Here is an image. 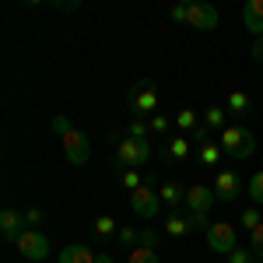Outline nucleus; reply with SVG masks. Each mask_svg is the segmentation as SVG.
Instances as JSON below:
<instances>
[{"label": "nucleus", "instance_id": "1", "mask_svg": "<svg viewBox=\"0 0 263 263\" xmlns=\"http://www.w3.org/2000/svg\"><path fill=\"white\" fill-rule=\"evenodd\" d=\"M53 130L60 134V144H63L67 162L78 165V168H81V165H88V158H91V144H88V137H84L81 130L67 120V116H53Z\"/></svg>", "mask_w": 263, "mask_h": 263}, {"label": "nucleus", "instance_id": "2", "mask_svg": "<svg viewBox=\"0 0 263 263\" xmlns=\"http://www.w3.org/2000/svg\"><path fill=\"white\" fill-rule=\"evenodd\" d=\"M218 144H221L224 155L235 158V162H246V158L256 155V134L246 130V126H239V123H228L221 130V137H218Z\"/></svg>", "mask_w": 263, "mask_h": 263}, {"label": "nucleus", "instance_id": "3", "mask_svg": "<svg viewBox=\"0 0 263 263\" xmlns=\"http://www.w3.org/2000/svg\"><path fill=\"white\" fill-rule=\"evenodd\" d=\"M214 203H218V197H214L211 186H203V182L186 186V211H190L193 228H200V232L211 228V207H214Z\"/></svg>", "mask_w": 263, "mask_h": 263}, {"label": "nucleus", "instance_id": "4", "mask_svg": "<svg viewBox=\"0 0 263 263\" xmlns=\"http://www.w3.org/2000/svg\"><path fill=\"white\" fill-rule=\"evenodd\" d=\"M126 102H130V112L137 116V120H151V116H158V105H162V95H158V88L147 81H137L130 91H126Z\"/></svg>", "mask_w": 263, "mask_h": 263}, {"label": "nucleus", "instance_id": "5", "mask_svg": "<svg viewBox=\"0 0 263 263\" xmlns=\"http://www.w3.org/2000/svg\"><path fill=\"white\" fill-rule=\"evenodd\" d=\"M151 158V141H137V137H120L116 141V162L123 168H141Z\"/></svg>", "mask_w": 263, "mask_h": 263}, {"label": "nucleus", "instance_id": "6", "mask_svg": "<svg viewBox=\"0 0 263 263\" xmlns=\"http://www.w3.org/2000/svg\"><path fill=\"white\" fill-rule=\"evenodd\" d=\"M218 7L214 4H182V25H190V28H197V32H214L218 28Z\"/></svg>", "mask_w": 263, "mask_h": 263}, {"label": "nucleus", "instance_id": "7", "mask_svg": "<svg viewBox=\"0 0 263 263\" xmlns=\"http://www.w3.org/2000/svg\"><path fill=\"white\" fill-rule=\"evenodd\" d=\"M18 253L25 256V260H32V263H42V260H49V239L42 235L39 228H25L18 235Z\"/></svg>", "mask_w": 263, "mask_h": 263}, {"label": "nucleus", "instance_id": "8", "mask_svg": "<svg viewBox=\"0 0 263 263\" xmlns=\"http://www.w3.org/2000/svg\"><path fill=\"white\" fill-rule=\"evenodd\" d=\"M207 235V246H211V253H218V256H228L232 249H235V224L228 221H211V228L203 232Z\"/></svg>", "mask_w": 263, "mask_h": 263}, {"label": "nucleus", "instance_id": "9", "mask_svg": "<svg viewBox=\"0 0 263 263\" xmlns=\"http://www.w3.org/2000/svg\"><path fill=\"white\" fill-rule=\"evenodd\" d=\"M158 207H162V197H158V190L147 186V182H144L137 193H130V211H134L137 218H144V221L158 218Z\"/></svg>", "mask_w": 263, "mask_h": 263}, {"label": "nucleus", "instance_id": "10", "mask_svg": "<svg viewBox=\"0 0 263 263\" xmlns=\"http://www.w3.org/2000/svg\"><path fill=\"white\" fill-rule=\"evenodd\" d=\"M211 190H214V197H218V203H235L239 197H242V190H246V186H242V179H239V176H235L232 168H221Z\"/></svg>", "mask_w": 263, "mask_h": 263}, {"label": "nucleus", "instance_id": "11", "mask_svg": "<svg viewBox=\"0 0 263 263\" xmlns=\"http://www.w3.org/2000/svg\"><path fill=\"white\" fill-rule=\"evenodd\" d=\"M21 224H25V214H18L14 207H7V211L0 214V235H4L7 242H18V235L25 232Z\"/></svg>", "mask_w": 263, "mask_h": 263}, {"label": "nucleus", "instance_id": "12", "mask_svg": "<svg viewBox=\"0 0 263 263\" xmlns=\"http://www.w3.org/2000/svg\"><path fill=\"white\" fill-rule=\"evenodd\" d=\"M190 137L186 134H172L168 141H165V155H168V162H176V165H182V162H190Z\"/></svg>", "mask_w": 263, "mask_h": 263}, {"label": "nucleus", "instance_id": "13", "mask_svg": "<svg viewBox=\"0 0 263 263\" xmlns=\"http://www.w3.org/2000/svg\"><path fill=\"white\" fill-rule=\"evenodd\" d=\"M57 263H99V253L88 246H67L57 253Z\"/></svg>", "mask_w": 263, "mask_h": 263}, {"label": "nucleus", "instance_id": "14", "mask_svg": "<svg viewBox=\"0 0 263 263\" xmlns=\"http://www.w3.org/2000/svg\"><path fill=\"white\" fill-rule=\"evenodd\" d=\"M242 25L256 35V39L263 35V0H249V4L242 7Z\"/></svg>", "mask_w": 263, "mask_h": 263}, {"label": "nucleus", "instance_id": "15", "mask_svg": "<svg viewBox=\"0 0 263 263\" xmlns=\"http://www.w3.org/2000/svg\"><path fill=\"white\" fill-rule=\"evenodd\" d=\"M162 228H165L168 239H186L193 232V221H190V214H168L162 221Z\"/></svg>", "mask_w": 263, "mask_h": 263}, {"label": "nucleus", "instance_id": "16", "mask_svg": "<svg viewBox=\"0 0 263 263\" xmlns=\"http://www.w3.org/2000/svg\"><path fill=\"white\" fill-rule=\"evenodd\" d=\"M158 197H162V203H168V207H179V203H186V186L176 179H168L158 186Z\"/></svg>", "mask_w": 263, "mask_h": 263}, {"label": "nucleus", "instance_id": "17", "mask_svg": "<svg viewBox=\"0 0 263 263\" xmlns=\"http://www.w3.org/2000/svg\"><path fill=\"white\" fill-rule=\"evenodd\" d=\"M224 109H228L232 116H246V112L253 109V99L246 95L242 88H232V91H228V102H224Z\"/></svg>", "mask_w": 263, "mask_h": 263}, {"label": "nucleus", "instance_id": "18", "mask_svg": "<svg viewBox=\"0 0 263 263\" xmlns=\"http://www.w3.org/2000/svg\"><path fill=\"white\" fill-rule=\"evenodd\" d=\"M221 144L218 141H207V144H200V147H197V158H200V165L203 168H218V162H221Z\"/></svg>", "mask_w": 263, "mask_h": 263}, {"label": "nucleus", "instance_id": "19", "mask_svg": "<svg viewBox=\"0 0 263 263\" xmlns=\"http://www.w3.org/2000/svg\"><path fill=\"white\" fill-rule=\"evenodd\" d=\"M176 126H179V134L193 137V134H197V130L203 126V120L197 116V112H193V109H179V112H176Z\"/></svg>", "mask_w": 263, "mask_h": 263}, {"label": "nucleus", "instance_id": "20", "mask_svg": "<svg viewBox=\"0 0 263 263\" xmlns=\"http://www.w3.org/2000/svg\"><path fill=\"white\" fill-rule=\"evenodd\" d=\"M203 126L221 134L224 126H228V109H224V105H211V109H203Z\"/></svg>", "mask_w": 263, "mask_h": 263}, {"label": "nucleus", "instance_id": "21", "mask_svg": "<svg viewBox=\"0 0 263 263\" xmlns=\"http://www.w3.org/2000/svg\"><path fill=\"white\" fill-rule=\"evenodd\" d=\"M246 193H249L253 207H263V168H256V172L249 176V182H246Z\"/></svg>", "mask_w": 263, "mask_h": 263}, {"label": "nucleus", "instance_id": "22", "mask_svg": "<svg viewBox=\"0 0 263 263\" xmlns=\"http://www.w3.org/2000/svg\"><path fill=\"white\" fill-rule=\"evenodd\" d=\"M141 232H144V228H137V224H120L116 242H120V246H130V249H137V246H141Z\"/></svg>", "mask_w": 263, "mask_h": 263}, {"label": "nucleus", "instance_id": "23", "mask_svg": "<svg viewBox=\"0 0 263 263\" xmlns=\"http://www.w3.org/2000/svg\"><path fill=\"white\" fill-rule=\"evenodd\" d=\"M91 228H95V235H99V239H109V235H120V224L112 221L109 214H99V218L91 221Z\"/></svg>", "mask_w": 263, "mask_h": 263}, {"label": "nucleus", "instance_id": "24", "mask_svg": "<svg viewBox=\"0 0 263 263\" xmlns=\"http://www.w3.org/2000/svg\"><path fill=\"white\" fill-rule=\"evenodd\" d=\"M126 263H162V256H158V249H151V246H137V249H130Z\"/></svg>", "mask_w": 263, "mask_h": 263}, {"label": "nucleus", "instance_id": "25", "mask_svg": "<svg viewBox=\"0 0 263 263\" xmlns=\"http://www.w3.org/2000/svg\"><path fill=\"white\" fill-rule=\"evenodd\" d=\"M120 182H123V190H126V193H137V190L144 186L141 168H123V172H120Z\"/></svg>", "mask_w": 263, "mask_h": 263}, {"label": "nucleus", "instance_id": "26", "mask_svg": "<svg viewBox=\"0 0 263 263\" xmlns=\"http://www.w3.org/2000/svg\"><path fill=\"white\" fill-rule=\"evenodd\" d=\"M147 134H151V126H147V120H137V116H130V126H126V137H137V141H147Z\"/></svg>", "mask_w": 263, "mask_h": 263}, {"label": "nucleus", "instance_id": "27", "mask_svg": "<svg viewBox=\"0 0 263 263\" xmlns=\"http://www.w3.org/2000/svg\"><path fill=\"white\" fill-rule=\"evenodd\" d=\"M224 260H228V263H260L256 256H253V249H246V246H235Z\"/></svg>", "mask_w": 263, "mask_h": 263}, {"label": "nucleus", "instance_id": "28", "mask_svg": "<svg viewBox=\"0 0 263 263\" xmlns=\"http://www.w3.org/2000/svg\"><path fill=\"white\" fill-rule=\"evenodd\" d=\"M249 249H253V256L263 263V224H256V228L249 232Z\"/></svg>", "mask_w": 263, "mask_h": 263}, {"label": "nucleus", "instance_id": "29", "mask_svg": "<svg viewBox=\"0 0 263 263\" xmlns=\"http://www.w3.org/2000/svg\"><path fill=\"white\" fill-rule=\"evenodd\" d=\"M239 221H242L246 228H249V232H253V228H256V224H263V214H260V207H246L242 214H239Z\"/></svg>", "mask_w": 263, "mask_h": 263}, {"label": "nucleus", "instance_id": "30", "mask_svg": "<svg viewBox=\"0 0 263 263\" xmlns=\"http://www.w3.org/2000/svg\"><path fill=\"white\" fill-rule=\"evenodd\" d=\"M172 123H176V120H168V116L158 112V116H151V120H147V126H151L155 134H168V130H172Z\"/></svg>", "mask_w": 263, "mask_h": 263}, {"label": "nucleus", "instance_id": "31", "mask_svg": "<svg viewBox=\"0 0 263 263\" xmlns=\"http://www.w3.org/2000/svg\"><path fill=\"white\" fill-rule=\"evenodd\" d=\"M42 218H46V214H42V207H28V211H25V224H28V228H39Z\"/></svg>", "mask_w": 263, "mask_h": 263}, {"label": "nucleus", "instance_id": "32", "mask_svg": "<svg viewBox=\"0 0 263 263\" xmlns=\"http://www.w3.org/2000/svg\"><path fill=\"white\" fill-rule=\"evenodd\" d=\"M141 246H151V249H155V246H158V235H155L151 228H144L141 232Z\"/></svg>", "mask_w": 263, "mask_h": 263}, {"label": "nucleus", "instance_id": "33", "mask_svg": "<svg viewBox=\"0 0 263 263\" xmlns=\"http://www.w3.org/2000/svg\"><path fill=\"white\" fill-rule=\"evenodd\" d=\"M253 57H256V63H263V35L253 42Z\"/></svg>", "mask_w": 263, "mask_h": 263}, {"label": "nucleus", "instance_id": "34", "mask_svg": "<svg viewBox=\"0 0 263 263\" xmlns=\"http://www.w3.org/2000/svg\"><path fill=\"white\" fill-rule=\"evenodd\" d=\"M168 18H172V21H182V4H176V7L168 11Z\"/></svg>", "mask_w": 263, "mask_h": 263}, {"label": "nucleus", "instance_id": "35", "mask_svg": "<svg viewBox=\"0 0 263 263\" xmlns=\"http://www.w3.org/2000/svg\"><path fill=\"white\" fill-rule=\"evenodd\" d=\"M99 263H116V256L112 253H99Z\"/></svg>", "mask_w": 263, "mask_h": 263}]
</instances>
